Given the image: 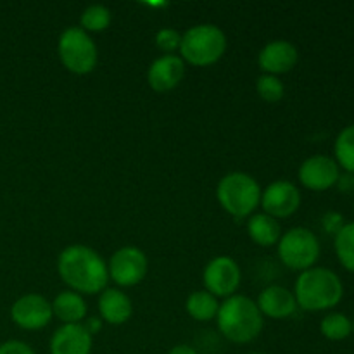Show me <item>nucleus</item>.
<instances>
[{"label": "nucleus", "instance_id": "29", "mask_svg": "<svg viewBox=\"0 0 354 354\" xmlns=\"http://www.w3.org/2000/svg\"><path fill=\"white\" fill-rule=\"evenodd\" d=\"M335 187H337L342 194L354 192V173H348V171L341 173Z\"/></svg>", "mask_w": 354, "mask_h": 354}, {"label": "nucleus", "instance_id": "30", "mask_svg": "<svg viewBox=\"0 0 354 354\" xmlns=\"http://www.w3.org/2000/svg\"><path fill=\"white\" fill-rule=\"evenodd\" d=\"M83 327H85L86 332L93 337V335H97L100 330H102L104 322L100 317H86L85 320H83Z\"/></svg>", "mask_w": 354, "mask_h": 354}, {"label": "nucleus", "instance_id": "33", "mask_svg": "<svg viewBox=\"0 0 354 354\" xmlns=\"http://www.w3.org/2000/svg\"><path fill=\"white\" fill-rule=\"evenodd\" d=\"M353 334H354V320H353Z\"/></svg>", "mask_w": 354, "mask_h": 354}, {"label": "nucleus", "instance_id": "8", "mask_svg": "<svg viewBox=\"0 0 354 354\" xmlns=\"http://www.w3.org/2000/svg\"><path fill=\"white\" fill-rule=\"evenodd\" d=\"M109 279L120 287L138 286L147 277L149 259L140 248L124 245L114 251L107 263Z\"/></svg>", "mask_w": 354, "mask_h": 354}, {"label": "nucleus", "instance_id": "3", "mask_svg": "<svg viewBox=\"0 0 354 354\" xmlns=\"http://www.w3.org/2000/svg\"><path fill=\"white\" fill-rule=\"evenodd\" d=\"M344 296L341 277L324 266L301 272L294 286L297 308L304 311H327L337 306Z\"/></svg>", "mask_w": 354, "mask_h": 354}, {"label": "nucleus", "instance_id": "18", "mask_svg": "<svg viewBox=\"0 0 354 354\" xmlns=\"http://www.w3.org/2000/svg\"><path fill=\"white\" fill-rule=\"evenodd\" d=\"M86 303L82 294L75 290H62L52 301V313L64 325L83 324L86 318Z\"/></svg>", "mask_w": 354, "mask_h": 354}, {"label": "nucleus", "instance_id": "24", "mask_svg": "<svg viewBox=\"0 0 354 354\" xmlns=\"http://www.w3.org/2000/svg\"><path fill=\"white\" fill-rule=\"evenodd\" d=\"M111 19H113V14H111L109 7L102 6V3H92L82 12L80 23L86 33H100L109 26Z\"/></svg>", "mask_w": 354, "mask_h": 354}, {"label": "nucleus", "instance_id": "7", "mask_svg": "<svg viewBox=\"0 0 354 354\" xmlns=\"http://www.w3.org/2000/svg\"><path fill=\"white\" fill-rule=\"evenodd\" d=\"M277 245H279L280 261L287 268L296 270V272H306L313 268L320 258V241L310 228H290L286 234H282Z\"/></svg>", "mask_w": 354, "mask_h": 354}, {"label": "nucleus", "instance_id": "5", "mask_svg": "<svg viewBox=\"0 0 354 354\" xmlns=\"http://www.w3.org/2000/svg\"><path fill=\"white\" fill-rule=\"evenodd\" d=\"M227 52V35L220 26L211 23L196 24L182 35L180 57L183 62L206 68L220 61Z\"/></svg>", "mask_w": 354, "mask_h": 354}, {"label": "nucleus", "instance_id": "21", "mask_svg": "<svg viewBox=\"0 0 354 354\" xmlns=\"http://www.w3.org/2000/svg\"><path fill=\"white\" fill-rule=\"evenodd\" d=\"M335 162L344 171L354 173V123L342 128L334 144Z\"/></svg>", "mask_w": 354, "mask_h": 354}, {"label": "nucleus", "instance_id": "19", "mask_svg": "<svg viewBox=\"0 0 354 354\" xmlns=\"http://www.w3.org/2000/svg\"><path fill=\"white\" fill-rule=\"evenodd\" d=\"M248 234L254 244L261 248H272L279 244L282 237V228L279 220L272 218L266 213H256L248 220Z\"/></svg>", "mask_w": 354, "mask_h": 354}, {"label": "nucleus", "instance_id": "14", "mask_svg": "<svg viewBox=\"0 0 354 354\" xmlns=\"http://www.w3.org/2000/svg\"><path fill=\"white\" fill-rule=\"evenodd\" d=\"M185 76V62L176 54L159 55L147 69V82L154 92H169L182 83Z\"/></svg>", "mask_w": 354, "mask_h": 354}, {"label": "nucleus", "instance_id": "17", "mask_svg": "<svg viewBox=\"0 0 354 354\" xmlns=\"http://www.w3.org/2000/svg\"><path fill=\"white\" fill-rule=\"evenodd\" d=\"M99 313L109 325H123L133 315L131 299L121 289H104L99 296Z\"/></svg>", "mask_w": 354, "mask_h": 354}, {"label": "nucleus", "instance_id": "6", "mask_svg": "<svg viewBox=\"0 0 354 354\" xmlns=\"http://www.w3.org/2000/svg\"><path fill=\"white\" fill-rule=\"evenodd\" d=\"M57 54L62 66L75 75H88L99 61L95 41L82 26H69L62 31L57 41Z\"/></svg>", "mask_w": 354, "mask_h": 354}, {"label": "nucleus", "instance_id": "13", "mask_svg": "<svg viewBox=\"0 0 354 354\" xmlns=\"http://www.w3.org/2000/svg\"><path fill=\"white\" fill-rule=\"evenodd\" d=\"M299 50L289 40H272L259 50L258 64L266 75L279 76L296 68Z\"/></svg>", "mask_w": 354, "mask_h": 354}, {"label": "nucleus", "instance_id": "2", "mask_svg": "<svg viewBox=\"0 0 354 354\" xmlns=\"http://www.w3.org/2000/svg\"><path fill=\"white\" fill-rule=\"evenodd\" d=\"M216 322L218 330L227 341L234 344H249L261 334L265 317L256 301L242 294H234L220 303Z\"/></svg>", "mask_w": 354, "mask_h": 354}, {"label": "nucleus", "instance_id": "25", "mask_svg": "<svg viewBox=\"0 0 354 354\" xmlns=\"http://www.w3.org/2000/svg\"><path fill=\"white\" fill-rule=\"evenodd\" d=\"M256 92L266 102H279V100H282L283 93H286V86H283L282 80L279 76L263 73L256 80Z\"/></svg>", "mask_w": 354, "mask_h": 354}, {"label": "nucleus", "instance_id": "9", "mask_svg": "<svg viewBox=\"0 0 354 354\" xmlns=\"http://www.w3.org/2000/svg\"><path fill=\"white\" fill-rule=\"evenodd\" d=\"M241 279V268L230 256H216L207 263L203 272V282L207 292L225 299L237 292Z\"/></svg>", "mask_w": 354, "mask_h": 354}, {"label": "nucleus", "instance_id": "16", "mask_svg": "<svg viewBox=\"0 0 354 354\" xmlns=\"http://www.w3.org/2000/svg\"><path fill=\"white\" fill-rule=\"evenodd\" d=\"M256 304L263 317L272 318V320H286L292 317L297 310L294 292L282 286H270L263 289L256 299Z\"/></svg>", "mask_w": 354, "mask_h": 354}, {"label": "nucleus", "instance_id": "28", "mask_svg": "<svg viewBox=\"0 0 354 354\" xmlns=\"http://www.w3.org/2000/svg\"><path fill=\"white\" fill-rule=\"evenodd\" d=\"M322 227H324V230L327 232V234L334 235L335 237L337 232L344 227V218H342V214L330 211V213H327L322 218Z\"/></svg>", "mask_w": 354, "mask_h": 354}, {"label": "nucleus", "instance_id": "20", "mask_svg": "<svg viewBox=\"0 0 354 354\" xmlns=\"http://www.w3.org/2000/svg\"><path fill=\"white\" fill-rule=\"evenodd\" d=\"M185 310L197 322H211L216 318L220 301L207 290H196L185 301Z\"/></svg>", "mask_w": 354, "mask_h": 354}, {"label": "nucleus", "instance_id": "12", "mask_svg": "<svg viewBox=\"0 0 354 354\" xmlns=\"http://www.w3.org/2000/svg\"><path fill=\"white\" fill-rule=\"evenodd\" d=\"M339 175H341V168L335 159L325 154H317L304 159L297 171L299 182L306 189L315 190V192H324V190L335 187Z\"/></svg>", "mask_w": 354, "mask_h": 354}, {"label": "nucleus", "instance_id": "22", "mask_svg": "<svg viewBox=\"0 0 354 354\" xmlns=\"http://www.w3.org/2000/svg\"><path fill=\"white\" fill-rule=\"evenodd\" d=\"M334 248L339 263L348 272L354 273V221L344 223V227L337 232L334 237Z\"/></svg>", "mask_w": 354, "mask_h": 354}, {"label": "nucleus", "instance_id": "15", "mask_svg": "<svg viewBox=\"0 0 354 354\" xmlns=\"http://www.w3.org/2000/svg\"><path fill=\"white\" fill-rule=\"evenodd\" d=\"M93 348V337L86 332L83 324L62 325L52 334L50 354H90Z\"/></svg>", "mask_w": 354, "mask_h": 354}, {"label": "nucleus", "instance_id": "10", "mask_svg": "<svg viewBox=\"0 0 354 354\" xmlns=\"http://www.w3.org/2000/svg\"><path fill=\"white\" fill-rule=\"evenodd\" d=\"M301 190L296 183L289 180H275L261 194L263 213L270 214L275 220H283L296 213L301 207Z\"/></svg>", "mask_w": 354, "mask_h": 354}, {"label": "nucleus", "instance_id": "32", "mask_svg": "<svg viewBox=\"0 0 354 354\" xmlns=\"http://www.w3.org/2000/svg\"><path fill=\"white\" fill-rule=\"evenodd\" d=\"M248 354H266V353H256V351H254V353H248Z\"/></svg>", "mask_w": 354, "mask_h": 354}, {"label": "nucleus", "instance_id": "26", "mask_svg": "<svg viewBox=\"0 0 354 354\" xmlns=\"http://www.w3.org/2000/svg\"><path fill=\"white\" fill-rule=\"evenodd\" d=\"M180 44H182V33L175 28L166 26L156 33V45L165 54H175V50H180Z\"/></svg>", "mask_w": 354, "mask_h": 354}, {"label": "nucleus", "instance_id": "27", "mask_svg": "<svg viewBox=\"0 0 354 354\" xmlns=\"http://www.w3.org/2000/svg\"><path fill=\"white\" fill-rule=\"evenodd\" d=\"M0 354H37L30 344L17 339H10L0 344Z\"/></svg>", "mask_w": 354, "mask_h": 354}, {"label": "nucleus", "instance_id": "4", "mask_svg": "<svg viewBox=\"0 0 354 354\" xmlns=\"http://www.w3.org/2000/svg\"><path fill=\"white\" fill-rule=\"evenodd\" d=\"M263 189L254 176L244 171L227 173L218 182L216 199L230 216L242 220L254 213L261 204Z\"/></svg>", "mask_w": 354, "mask_h": 354}, {"label": "nucleus", "instance_id": "11", "mask_svg": "<svg viewBox=\"0 0 354 354\" xmlns=\"http://www.w3.org/2000/svg\"><path fill=\"white\" fill-rule=\"evenodd\" d=\"M52 317V303L40 294H24L10 306V320L23 330H41Z\"/></svg>", "mask_w": 354, "mask_h": 354}, {"label": "nucleus", "instance_id": "1", "mask_svg": "<svg viewBox=\"0 0 354 354\" xmlns=\"http://www.w3.org/2000/svg\"><path fill=\"white\" fill-rule=\"evenodd\" d=\"M57 273L62 282L78 294H100L107 289L109 272L102 256L83 244L68 245L57 258Z\"/></svg>", "mask_w": 354, "mask_h": 354}, {"label": "nucleus", "instance_id": "31", "mask_svg": "<svg viewBox=\"0 0 354 354\" xmlns=\"http://www.w3.org/2000/svg\"><path fill=\"white\" fill-rule=\"evenodd\" d=\"M168 354H199V353H197L192 346L178 344V346H175V348H171V351H169Z\"/></svg>", "mask_w": 354, "mask_h": 354}, {"label": "nucleus", "instance_id": "23", "mask_svg": "<svg viewBox=\"0 0 354 354\" xmlns=\"http://www.w3.org/2000/svg\"><path fill=\"white\" fill-rule=\"evenodd\" d=\"M320 332L328 341H344L353 334V322L344 313H328L320 322Z\"/></svg>", "mask_w": 354, "mask_h": 354}]
</instances>
